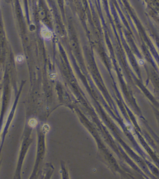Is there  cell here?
Returning a JSON list of instances; mask_svg holds the SVG:
<instances>
[{"label": "cell", "instance_id": "6da1fadb", "mask_svg": "<svg viewBox=\"0 0 159 179\" xmlns=\"http://www.w3.org/2000/svg\"><path fill=\"white\" fill-rule=\"evenodd\" d=\"M41 34L42 37L45 41H49L52 37V32L47 26L42 24L41 29Z\"/></svg>", "mask_w": 159, "mask_h": 179}, {"label": "cell", "instance_id": "7a4b0ae2", "mask_svg": "<svg viewBox=\"0 0 159 179\" xmlns=\"http://www.w3.org/2000/svg\"><path fill=\"white\" fill-rule=\"evenodd\" d=\"M29 124L31 127L35 128L37 125V121L35 119H31L29 121Z\"/></svg>", "mask_w": 159, "mask_h": 179}, {"label": "cell", "instance_id": "3957f363", "mask_svg": "<svg viewBox=\"0 0 159 179\" xmlns=\"http://www.w3.org/2000/svg\"><path fill=\"white\" fill-rule=\"evenodd\" d=\"M23 59H24V57L23 56H18L16 57V61L18 62H23Z\"/></svg>", "mask_w": 159, "mask_h": 179}]
</instances>
